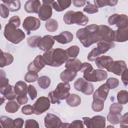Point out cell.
Wrapping results in <instances>:
<instances>
[{"mask_svg": "<svg viewBox=\"0 0 128 128\" xmlns=\"http://www.w3.org/2000/svg\"><path fill=\"white\" fill-rule=\"evenodd\" d=\"M98 31L99 26L92 24L79 29L76 33V36L84 46L88 48L92 44L102 41Z\"/></svg>", "mask_w": 128, "mask_h": 128, "instance_id": "obj_1", "label": "cell"}, {"mask_svg": "<svg viewBox=\"0 0 128 128\" xmlns=\"http://www.w3.org/2000/svg\"><path fill=\"white\" fill-rule=\"evenodd\" d=\"M42 56L46 65L54 67L60 66L68 60L66 50L58 48L46 52Z\"/></svg>", "mask_w": 128, "mask_h": 128, "instance_id": "obj_2", "label": "cell"}, {"mask_svg": "<svg viewBox=\"0 0 128 128\" xmlns=\"http://www.w3.org/2000/svg\"><path fill=\"white\" fill-rule=\"evenodd\" d=\"M70 89L68 82H60L54 91L49 92L48 98L52 104H58L60 100L66 99L69 96Z\"/></svg>", "mask_w": 128, "mask_h": 128, "instance_id": "obj_3", "label": "cell"}, {"mask_svg": "<svg viewBox=\"0 0 128 128\" xmlns=\"http://www.w3.org/2000/svg\"><path fill=\"white\" fill-rule=\"evenodd\" d=\"M4 35L8 41L16 44L26 38V34L22 30L18 28L14 24L9 22L4 27Z\"/></svg>", "mask_w": 128, "mask_h": 128, "instance_id": "obj_4", "label": "cell"}, {"mask_svg": "<svg viewBox=\"0 0 128 128\" xmlns=\"http://www.w3.org/2000/svg\"><path fill=\"white\" fill-rule=\"evenodd\" d=\"M63 20L66 24H76L78 26H84L88 22V18L80 11L68 10L64 15Z\"/></svg>", "mask_w": 128, "mask_h": 128, "instance_id": "obj_5", "label": "cell"}, {"mask_svg": "<svg viewBox=\"0 0 128 128\" xmlns=\"http://www.w3.org/2000/svg\"><path fill=\"white\" fill-rule=\"evenodd\" d=\"M115 46L114 42H106L100 41L97 43V47L93 48L88 55L87 58L90 62H94L102 54L106 53L110 48Z\"/></svg>", "mask_w": 128, "mask_h": 128, "instance_id": "obj_6", "label": "cell"}, {"mask_svg": "<svg viewBox=\"0 0 128 128\" xmlns=\"http://www.w3.org/2000/svg\"><path fill=\"white\" fill-rule=\"evenodd\" d=\"M44 126L47 128H69L70 123L62 122L60 118L56 115L48 113L44 118Z\"/></svg>", "mask_w": 128, "mask_h": 128, "instance_id": "obj_7", "label": "cell"}, {"mask_svg": "<svg viewBox=\"0 0 128 128\" xmlns=\"http://www.w3.org/2000/svg\"><path fill=\"white\" fill-rule=\"evenodd\" d=\"M74 88L77 91L88 96L92 94L94 90L93 84L82 78H78L74 82Z\"/></svg>", "mask_w": 128, "mask_h": 128, "instance_id": "obj_8", "label": "cell"}, {"mask_svg": "<svg viewBox=\"0 0 128 128\" xmlns=\"http://www.w3.org/2000/svg\"><path fill=\"white\" fill-rule=\"evenodd\" d=\"M108 22L110 26L116 25L118 29L128 28V18L126 14H113L108 18Z\"/></svg>", "mask_w": 128, "mask_h": 128, "instance_id": "obj_9", "label": "cell"}, {"mask_svg": "<svg viewBox=\"0 0 128 128\" xmlns=\"http://www.w3.org/2000/svg\"><path fill=\"white\" fill-rule=\"evenodd\" d=\"M84 123L88 128H104L106 127V118L102 116H95L92 118L83 117Z\"/></svg>", "mask_w": 128, "mask_h": 128, "instance_id": "obj_10", "label": "cell"}, {"mask_svg": "<svg viewBox=\"0 0 128 128\" xmlns=\"http://www.w3.org/2000/svg\"><path fill=\"white\" fill-rule=\"evenodd\" d=\"M50 100L48 98L44 96L38 98L32 106L34 114H42L50 108Z\"/></svg>", "mask_w": 128, "mask_h": 128, "instance_id": "obj_11", "label": "cell"}, {"mask_svg": "<svg viewBox=\"0 0 128 128\" xmlns=\"http://www.w3.org/2000/svg\"><path fill=\"white\" fill-rule=\"evenodd\" d=\"M80 71L83 72L84 78L88 82H98L96 74V70H94L90 64L88 62L82 63Z\"/></svg>", "mask_w": 128, "mask_h": 128, "instance_id": "obj_12", "label": "cell"}, {"mask_svg": "<svg viewBox=\"0 0 128 128\" xmlns=\"http://www.w3.org/2000/svg\"><path fill=\"white\" fill-rule=\"evenodd\" d=\"M98 34L102 41L113 42L114 41V32L110 27L101 24L99 26Z\"/></svg>", "mask_w": 128, "mask_h": 128, "instance_id": "obj_13", "label": "cell"}, {"mask_svg": "<svg viewBox=\"0 0 128 128\" xmlns=\"http://www.w3.org/2000/svg\"><path fill=\"white\" fill-rule=\"evenodd\" d=\"M40 26V20L34 16H28L25 18L22 23L24 30L28 32L37 30Z\"/></svg>", "mask_w": 128, "mask_h": 128, "instance_id": "obj_14", "label": "cell"}, {"mask_svg": "<svg viewBox=\"0 0 128 128\" xmlns=\"http://www.w3.org/2000/svg\"><path fill=\"white\" fill-rule=\"evenodd\" d=\"M127 69V66L126 62L122 60H119L114 61L111 65L106 69V70L120 76Z\"/></svg>", "mask_w": 128, "mask_h": 128, "instance_id": "obj_15", "label": "cell"}, {"mask_svg": "<svg viewBox=\"0 0 128 128\" xmlns=\"http://www.w3.org/2000/svg\"><path fill=\"white\" fill-rule=\"evenodd\" d=\"M54 42V40L51 35H45L40 39L38 46L40 50L47 52L52 48Z\"/></svg>", "mask_w": 128, "mask_h": 128, "instance_id": "obj_16", "label": "cell"}, {"mask_svg": "<svg viewBox=\"0 0 128 128\" xmlns=\"http://www.w3.org/2000/svg\"><path fill=\"white\" fill-rule=\"evenodd\" d=\"M46 65L43 56L38 55L34 60L30 63L28 66V71H34L37 73L40 72Z\"/></svg>", "mask_w": 128, "mask_h": 128, "instance_id": "obj_17", "label": "cell"}, {"mask_svg": "<svg viewBox=\"0 0 128 128\" xmlns=\"http://www.w3.org/2000/svg\"><path fill=\"white\" fill-rule=\"evenodd\" d=\"M52 9L51 5L50 4L43 3L38 13L39 18L42 21L48 20L52 16Z\"/></svg>", "mask_w": 128, "mask_h": 128, "instance_id": "obj_18", "label": "cell"}, {"mask_svg": "<svg viewBox=\"0 0 128 128\" xmlns=\"http://www.w3.org/2000/svg\"><path fill=\"white\" fill-rule=\"evenodd\" d=\"M94 61L96 66L98 68H106V70L113 62L114 60L110 56H102L98 57Z\"/></svg>", "mask_w": 128, "mask_h": 128, "instance_id": "obj_19", "label": "cell"}, {"mask_svg": "<svg viewBox=\"0 0 128 128\" xmlns=\"http://www.w3.org/2000/svg\"><path fill=\"white\" fill-rule=\"evenodd\" d=\"M53 38L58 43L64 44L72 42L74 38V36L69 31H64L59 34L54 36Z\"/></svg>", "mask_w": 128, "mask_h": 128, "instance_id": "obj_20", "label": "cell"}, {"mask_svg": "<svg viewBox=\"0 0 128 128\" xmlns=\"http://www.w3.org/2000/svg\"><path fill=\"white\" fill-rule=\"evenodd\" d=\"M41 6L40 2L38 0H30L26 2L24 8L25 11L28 13L38 14Z\"/></svg>", "mask_w": 128, "mask_h": 128, "instance_id": "obj_21", "label": "cell"}, {"mask_svg": "<svg viewBox=\"0 0 128 128\" xmlns=\"http://www.w3.org/2000/svg\"><path fill=\"white\" fill-rule=\"evenodd\" d=\"M110 89L108 88L106 84H104L98 87L94 92L93 94L94 98H100L103 101H105L108 94Z\"/></svg>", "mask_w": 128, "mask_h": 128, "instance_id": "obj_22", "label": "cell"}, {"mask_svg": "<svg viewBox=\"0 0 128 128\" xmlns=\"http://www.w3.org/2000/svg\"><path fill=\"white\" fill-rule=\"evenodd\" d=\"M0 92L6 99L12 100L16 98V94L14 92V86L8 84L6 86L0 88Z\"/></svg>", "mask_w": 128, "mask_h": 128, "instance_id": "obj_23", "label": "cell"}, {"mask_svg": "<svg viewBox=\"0 0 128 128\" xmlns=\"http://www.w3.org/2000/svg\"><path fill=\"white\" fill-rule=\"evenodd\" d=\"M114 32V41L116 42H124L128 40V28L123 29L118 28Z\"/></svg>", "mask_w": 128, "mask_h": 128, "instance_id": "obj_24", "label": "cell"}, {"mask_svg": "<svg viewBox=\"0 0 128 128\" xmlns=\"http://www.w3.org/2000/svg\"><path fill=\"white\" fill-rule=\"evenodd\" d=\"M82 65V63L78 59L72 58L69 59L66 62L65 67L66 69L78 72L81 70Z\"/></svg>", "mask_w": 128, "mask_h": 128, "instance_id": "obj_25", "label": "cell"}, {"mask_svg": "<svg viewBox=\"0 0 128 128\" xmlns=\"http://www.w3.org/2000/svg\"><path fill=\"white\" fill-rule=\"evenodd\" d=\"M72 0H53L52 4V8L57 12H62L69 8L71 4Z\"/></svg>", "mask_w": 128, "mask_h": 128, "instance_id": "obj_26", "label": "cell"}, {"mask_svg": "<svg viewBox=\"0 0 128 128\" xmlns=\"http://www.w3.org/2000/svg\"><path fill=\"white\" fill-rule=\"evenodd\" d=\"M14 90L15 93L18 96L26 95L28 93V86L26 82L19 80L15 84Z\"/></svg>", "mask_w": 128, "mask_h": 128, "instance_id": "obj_27", "label": "cell"}, {"mask_svg": "<svg viewBox=\"0 0 128 128\" xmlns=\"http://www.w3.org/2000/svg\"><path fill=\"white\" fill-rule=\"evenodd\" d=\"M77 72L66 69L60 74L61 80L64 82H69L72 81L77 75Z\"/></svg>", "mask_w": 128, "mask_h": 128, "instance_id": "obj_28", "label": "cell"}, {"mask_svg": "<svg viewBox=\"0 0 128 128\" xmlns=\"http://www.w3.org/2000/svg\"><path fill=\"white\" fill-rule=\"evenodd\" d=\"M13 61L14 57L12 55L8 52H3L2 50H0V67L1 68L10 65Z\"/></svg>", "mask_w": 128, "mask_h": 128, "instance_id": "obj_29", "label": "cell"}, {"mask_svg": "<svg viewBox=\"0 0 128 128\" xmlns=\"http://www.w3.org/2000/svg\"><path fill=\"white\" fill-rule=\"evenodd\" d=\"M66 104L72 107L78 106L81 104V98L76 94H72L66 98Z\"/></svg>", "mask_w": 128, "mask_h": 128, "instance_id": "obj_30", "label": "cell"}, {"mask_svg": "<svg viewBox=\"0 0 128 128\" xmlns=\"http://www.w3.org/2000/svg\"><path fill=\"white\" fill-rule=\"evenodd\" d=\"M2 1L8 7L10 10L12 12H17L20 10L21 8V3L20 0H8Z\"/></svg>", "mask_w": 128, "mask_h": 128, "instance_id": "obj_31", "label": "cell"}, {"mask_svg": "<svg viewBox=\"0 0 128 128\" xmlns=\"http://www.w3.org/2000/svg\"><path fill=\"white\" fill-rule=\"evenodd\" d=\"M94 4L98 8H102L106 6H114L117 4L118 0H95L94 1Z\"/></svg>", "mask_w": 128, "mask_h": 128, "instance_id": "obj_32", "label": "cell"}, {"mask_svg": "<svg viewBox=\"0 0 128 128\" xmlns=\"http://www.w3.org/2000/svg\"><path fill=\"white\" fill-rule=\"evenodd\" d=\"M20 106L16 101L12 100H10L6 103L5 106V110L8 113L14 114L18 110Z\"/></svg>", "mask_w": 128, "mask_h": 128, "instance_id": "obj_33", "label": "cell"}, {"mask_svg": "<svg viewBox=\"0 0 128 128\" xmlns=\"http://www.w3.org/2000/svg\"><path fill=\"white\" fill-rule=\"evenodd\" d=\"M58 27V24L57 20L54 18H50L46 21L45 24V28L49 32H56Z\"/></svg>", "mask_w": 128, "mask_h": 128, "instance_id": "obj_34", "label": "cell"}, {"mask_svg": "<svg viewBox=\"0 0 128 128\" xmlns=\"http://www.w3.org/2000/svg\"><path fill=\"white\" fill-rule=\"evenodd\" d=\"M0 124L4 128H14V120L5 116H2L0 118Z\"/></svg>", "mask_w": 128, "mask_h": 128, "instance_id": "obj_35", "label": "cell"}, {"mask_svg": "<svg viewBox=\"0 0 128 128\" xmlns=\"http://www.w3.org/2000/svg\"><path fill=\"white\" fill-rule=\"evenodd\" d=\"M50 79L46 76H41L38 80V86L42 89H46L48 88L50 86Z\"/></svg>", "mask_w": 128, "mask_h": 128, "instance_id": "obj_36", "label": "cell"}, {"mask_svg": "<svg viewBox=\"0 0 128 128\" xmlns=\"http://www.w3.org/2000/svg\"><path fill=\"white\" fill-rule=\"evenodd\" d=\"M117 100L119 104H126L128 102V92L126 90H121L117 94Z\"/></svg>", "mask_w": 128, "mask_h": 128, "instance_id": "obj_37", "label": "cell"}, {"mask_svg": "<svg viewBox=\"0 0 128 128\" xmlns=\"http://www.w3.org/2000/svg\"><path fill=\"white\" fill-rule=\"evenodd\" d=\"M104 108V101L100 98H94L92 104V110L96 112L102 111Z\"/></svg>", "mask_w": 128, "mask_h": 128, "instance_id": "obj_38", "label": "cell"}, {"mask_svg": "<svg viewBox=\"0 0 128 128\" xmlns=\"http://www.w3.org/2000/svg\"><path fill=\"white\" fill-rule=\"evenodd\" d=\"M122 118L121 114H112L109 112L106 116L107 120L112 124H120Z\"/></svg>", "mask_w": 128, "mask_h": 128, "instance_id": "obj_39", "label": "cell"}, {"mask_svg": "<svg viewBox=\"0 0 128 128\" xmlns=\"http://www.w3.org/2000/svg\"><path fill=\"white\" fill-rule=\"evenodd\" d=\"M68 56L76 58L80 52V48L77 46H72L65 50Z\"/></svg>", "mask_w": 128, "mask_h": 128, "instance_id": "obj_40", "label": "cell"}, {"mask_svg": "<svg viewBox=\"0 0 128 128\" xmlns=\"http://www.w3.org/2000/svg\"><path fill=\"white\" fill-rule=\"evenodd\" d=\"M41 38L42 37L38 36H30L27 38V44L30 48H35L38 46V42Z\"/></svg>", "mask_w": 128, "mask_h": 128, "instance_id": "obj_41", "label": "cell"}, {"mask_svg": "<svg viewBox=\"0 0 128 128\" xmlns=\"http://www.w3.org/2000/svg\"><path fill=\"white\" fill-rule=\"evenodd\" d=\"M38 78V75L37 72L34 71H28L25 74L24 80L28 82H33Z\"/></svg>", "mask_w": 128, "mask_h": 128, "instance_id": "obj_42", "label": "cell"}, {"mask_svg": "<svg viewBox=\"0 0 128 128\" xmlns=\"http://www.w3.org/2000/svg\"><path fill=\"white\" fill-rule=\"evenodd\" d=\"M122 106L118 102H114L110 106V112L112 114H120L122 110Z\"/></svg>", "mask_w": 128, "mask_h": 128, "instance_id": "obj_43", "label": "cell"}, {"mask_svg": "<svg viewBox=\"0 0 128 128\" xmlns=\"http://www.w3.org/2000/svg\"><path fill=\"white\" fill-rule=\"evenodd\" d=\"M87 4L84 8L83 11L89 14H93L98 12V8L94 4H91L89 1L86 2Z\"/></svg>", "mask_w": 128, "mask_h": 128, "instance_id": "obj_44", "label": "cell"}, {"mask_svg": "<svg viewBox=\"0 0 128 128\" xmlns=\"http://www.w3.org/2000/svg\"><path fill=\"white\" fill-rule=\"evenodd\" d=\"M119 83L120 82L118 78H110L106 80L105 84L110 90H112L118 87L119 85Z\"/></svg>", "mask_w": 128, "mask_h": 128, "instance_id": "obj_45", "label": "cell"}, {"mask_svg": "<svg viewBox=\"0 0 128 128\" xmlns=\"http://www.w3.org/2000/svg\"><path fill=\"white\" fill-rule=\"evenodd\" d=\"M0 72V88H2L9 84V80L6 78L4 71L1 69Z\"/></svg>", "mask_w": 128, "mask_h": 128, "instance_id": "obj_46", "label": "cell"}, {"mask_svg": "<svg viewBox=\"0 0 128 128\" xmlns=\"http://www.w3.org/2000/svg\"><path fill=\"white\" fill-rule=\"evenodd\" d=\"M96 74L98 82L103 81L107 78L108 74L106 70L101 69H97L96 70Z\"/></svg>", "mask_w": 128, "mask_h": 128, "instance_id": "obj_47", "label": "cell"}, {"mask_svg": "<svg viewBox=\"0 0 128 128\" xmlns=\"http://www.w3.org/2000/svg\"><path fill=\"white\" fill-rule=\"evenodd\" d=\"M21 111L25 115H31L34 114L33 107L30 104H26L23 106L22 108Z\"/></svg>", "mask_w": 128, "mask_h": 128, "instance_id": "obj_48", "label": "cell"}, {"mask_svg": "<svg viewBox=\"0 0 128 128\" xmlns=\"http://www.w3.org/2000/svg\"><path fill=\"white\" fill-rule=\"evenodd\" d=\"M28 94L32 100H34L36 98L38 94L37 90L33 85L30 84L28 86Z\"/></svg>", "mask_w": 128, "mask_h": 128, "instance_id": "obj_49", "label": "cell"}, {"mask_svg": "<svg viewBox=\"0 0 128 128\" xmlns=\"http://www.w3.org/2000/svg\"><path fill=\"white\" fill-rule=\"evenodd\" d=\"M24 128H39V124L37 121L34 119H28L26 120L24 124Z\"/></svg>", "mask_w": 128, "mask_h": 128, "instance_id": "obj_50", "label": "cell"}, {"mask_svg": "<svg viewBox=\"0 0 128 128\" xmlns=\"http://www.w3.org/2000/svg\"><path fill=\"white\" fill-rule=\"evenodd\" d=\"M0 16L4 18H6L8 17L10 13V10L8 7L4 4H0Z\"/></svg>", "mask_w": 128, "mask_h": 128, "instance_id": "obj_51", "label": "cell"}, {"mask_svg": "<svg viewBox=\"0 0 128 128\" xmlns=\"http://www.w3.org/2000/svg\"><path fill=\"white\" fill-rule=\"evenodd\" d=\"M69 128H84V123L82 120H74L70 124Z\"/></svg>", "mask_w": 128, "mask_h": 128, "instance_id": "obj_52", "label": "cell"}, {"mask_svg": "<svg viewBox=\"0 0 128 128\" xmlns=\"http://www.w3.org/2000/svg\"><path fill=\"white\" fill-rule=\"evenodd\" d=\"M8 22L14 24L16 28H18L20 24V19L18 16H14L10 18Z\"/></svg>", "mask_w": 128, "mask_h": 128, "instance_id": "obj_53", "label": "cell"}, {"mask_svg": "<svg viewBox=\"0 0 128 128\" xmlns=\"http://www.w3.org/2000/svg\"><path fill=\"white\" fill-rule=\"evenodd\" d=\"M120 127L125 128L128 126V112H126L123 116H122L120 122Z\"/></svg>", "mask_w": 128, "mask_h": 128, "instance_id": "obj_54", "label": "cell"}, {"mask_svg": "<svg viewBox=\"0 0 128 128\" xmlns=\"http://www.w3.org/2000/svg\"><path fill=\"white\" fill-rule=\"evenodd\" d=\"M16 100L18 103L21 106L26 104L28 100V99L26 95L18 96L16 97Z\"/></svg>", "mask_w": 128, "mask_h": 128, "instance_id": "obj_55", "label": "cell"}, {"mask_svg": "<svg viewBox=\"0 0 128 128\" xmlns=\"http://www.w3.org/2000/svg\"><path fill=\"white\" fill-rule=\"evenodd\" d=\"M24 124V120L22 118H18L14 120V128H22Z\"/></svg>", "mask_w": 128, "mask_h": 128, "instance_id": "obj_56", "label": "cell"}, {"mask_svg": "<svg viewBox=\"0 0 128 128\" xmlns=\"http://www.w3.org/2000/svg\"><path fill=\"white\" fill-rule=\"evenodd\" d=\"M122 80L125 86H127L128 84V69L125 70L122 74Z\"/></svg>", "mask_w": 128, "mask_h": 128, "instance_id": "obj_57", "label": "cell"}, {"mask_svg": "<svg viewBox=\"0 0 128 128\" xmlns=\"http://www.w3.org/2000/svg\"><path fill=\"white\" fill-rule=\"evenodd\" d=\"M73 4L76 7H82L85 5L86 1L82 0H74L72 1Z\"/></svg>", "mask_w": 128, "mask_h": 128, "instance_id": "obj_58", "label": "cell"}, {"mask_svg": "<svg viewBox=\"0 0 128 128\" xmlns=\"http://www.w3.org/2000/svg\"><path fill=\"white\" fill-rule=\"evenodd\" d=\"M109 127H112V128H114V126H107V128H109Z\"/></svg>", "mask_w": 128, "mask_h": 128, "instance_id": "obj_59", "label": "cell"}]
</instances>
